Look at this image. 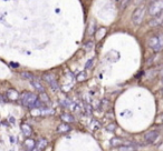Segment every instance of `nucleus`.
Segmentation results:
<instances>
[{"label":"nucleus","mask_w":163,"mask_h":151,"mask_svg":"<svg viewBox=\"0 0 163 151\" xmlns=\"http://www.w3.org/2000/svg\"><path fill=\"white\" fill-rule=\"evenodd\" d=\"M20 99H21L23 105L25 107L29 108V109H42V108H45V107H42L45 103L39 100V98L33 92H23Z\"/></svg>","instance_id":"f257e3e1"},{"label":"nucleus","mask_w":163,"mask_h":151,"mask_svg":"<svg viewBox=\"0 0 163 151\" xmlns=\"http://www.w3.org/2000/svg\"><path fill=\"white\" fill-rule=\"evenodd\" d=\"M35 147H36V142L33 139H26L25 141V148L27 150H35Z\"/></svg>","instance_id":"9b49d317"},{"label":"nucleus","mask_w":163,"mask_h":151,"mask_svg":"<svg viewBox=\"0 0 163 151\" xmlns=\"http://www.w3.org/2000/svg\"><path fill=\"white\" fill-rule=\"evenodd\" d=\"M161 81H162V83H163V76H162V79H161Z\"/></svg>","instance_id":"a878e982"},{"label":"nucleus","mask_w":163,"mask_h":151,"mask_svg":"<svg viewBox=\"0 0 163 151\" xmlns=\"http://www.w3.org/2000/svg\"><path fill=\"white\" fill-rule=\"evenodd\" d=\"M47 144H48V141H47L46 139H44V138H40V139H38L37 141H36V147H35V150H44V149H46Z\"/></svg>","instance_id":"6e6552de"},{"label":"nucleus","mask_w":163,"mask_h":151,"mask_svg":"<svg viewBox=\"0 0 163 151\" xmlns=\"http://www.w3.org/2000/svg\"><path fill=\"white\" fill-rule=\"evenodd\" d=\"M145 10L146 9H145L144 6H140V7H137V8L134 10V12L132 14V21H133L134 25L139 26V25L142 23L143 19H144Z\"/></svg>","instance_id":"7ed1b4c3"},{"label":"nucleus","mask_w":163,"mask_h":151,"mask_svg":"<svg viewBox=\"0 0 163 151\" xmlns=\"http://www.w3.org/2000/svg\"><path fill=\"white\" fill-rule=\"evenodd\" d=\"M130 1H131V0H123V2H122V5H121V8H122V9L126 8V6L130 4Z\"/></svg>","instance_id":"5701e85b"},{"label":"nucleus","mask_w":163,"mask_h":151,"mask_svg":"<svg viewBox=\"0 0 163 151\" xmlns=\"http://www.w3.org/2000/svg\"><path fill=\"white\" fill-rule=\"evenodd\" d=\"M20 128H21V131H23V133L25 134V136L29 137V136H31V134H33V129L30 128V126H28V124H23Z\"/></svg>","instance_id":"9d476101"},{"label":"nucleus","mask_w":163,"mask_h":151,"mask_svg":"<svg viewBox=\"0 0 163 151\" xmlns=\"http://www.w3.org/2000/svg\"><path fill=\"white\" fill-rule=\"evenodd\" d=\"M160 72H161V76H163V68L161 69V71H160Z\"/></svg>","instance_id":"b1692460"},{"label":"nucleus","mask_w":163,"mask_h":151,"mask_svg":"<svg viewBox=\"0 0 163 151\" xmlns=\"http://www.w3.org/2000/svg\"><path fill=\"white\" fill-rule=\"evenodd\" d=\"M161 11H163V0H156L152 2L149 7V14L151 16H155V14H160Z\"/></svg>","instance_id":"20e7f679"},{"label":"nucleus","mask_w":163,"mask_h":151,"mask_svg":"<svg viewBox=\"0 0 163 151\" xmlns=\"http://www.w3.org/2000/svg\"><path fill=\"white\" fill-rule=\"evenodd\" d=\"M159 137V132L158 131H155V130H151L149 132H146L144 134V139L146 142H149V143H153Z\"/></svg>","instance_id":"423d86ee"},{"label":"nucleus","mask_w":163,"mask_h":151,"mask_svg":"<svg viewBox=\"0 0 163 151\" xmlns=\"http://www.w3.org/2000/svg\"><path fill=\"white\" fill-rule=\"evenodd\" d=\"M163 22V11H161L160 14H155V17L153 19H151L150 21V26L151 27H154V26H158V25H161Z\"/></svg>","instance_id":"0eeeda50"},{"label":"nucleus","mask_w":163,"mask_h":151,"mask_svg":"<svg viewBox=\"0 0 163 151\" xmlns=\"http://www.w3.org/2000/svg\"><path fill=\"white\" fill-rule=\"evenodd\" d=\"M61 105H63L65 108H70V105H72V102L69 100H64L61 102Z\"/></svg>","instance_id":"412c9836"},{"label":"nucleus","mask_w":163,"mask_h":151,"mask_svg":"<svg viewBox=\"0 0 163 151\" xmlns=\"http://www.w3.org/2000/svg\"><path fill=\"white\" fill-rule=\"evenodd\" d=\"M105 33H106V29L105 28H99L96 30V39L97 40H101L103 37L105 36Z\"/></svg>","instance_id":"dca6fc26"},{"label":"nucleus","mask_w":163,"mask_h":151,"mask_svg":"<svg viewBox=\"0 0 163 151\" xmlns=\"http://www.w3.org/2000/svg\"><path fill=\"white\" fill-rule=\"evenodd\" d=\"M161 92H162V95H163V89H162V91H161Z\"/></svg>","instance_id":"cd10ccee"},{"label":"nucleus","mask_w":163,"mask_h":151,"mask_svg":"<svg viewBox=\"0 0 163 151\" xmlns=\"http://www.w3.org/2000/svg\"><path fill=\"white\" fill-rule=\"evenodd\" d=\"M141 1H142V0H136V2H141Z\"/></svg>","instance_id":"393cba45"},{"label":"nucleus","mask_w":163,"mask_h":151,"mask_svg":"<svg viewBox=\"0 0 163 151\" xmlns=\"http://www.w3.org/2000/svg\"><path fill=\"white\" fill-rule=\"evenodd\" d=\"M30 82H31V86L35 88V90H37L38 92H45V88H44V86L42 85L40 81H38L37 79L34 78L33 80H30Z\"/></svg>","instance_id":"1a4fd4ad"},{"label":"nucleus","mask_w":163,"mask_h":151,"mask_svg":"<svg viewBox=\"0 0 163 151\" xmlns=\"http://www.w3.org/2000/svg\"><path fill=\"white\" fill-rule=\"evenodd\" d=\"M39 100L42 101L44 103H49V97L46 92H39Z\"/></svg>","instance_id":"f3484780"},{"label":"nucleus","mask_w":163,"mask_h":151,"mask_svg":"<svg viewBox=\"0 0 163 151\" xmlns=\"http://www.w3.org/2000/svg\"><path fill=\"white\" fill-rule=\"evenodd\" d=\"M42 79L50 86V88L53 90H55V91L58 90V83H57L56 78H55V76H54L53 73H50V72L45 73V74L42 76Z\"/></svg>","instance_id":"39448f33"},{"label":"nucleus","mask_w":163,"mask_h":151,"mask_svg":"<svg viewBox=\"0 0 163 151\" xmlns=\"http://www.w3.org/2000/svg\"><path fill=\"white\" fill-rule=\"evenodd\" d=\"M69 130H70V126H68L67 122L61 124V126H58V128H57V131H58V132H61V133L68 132Z\"/></svg>","instance_id":"ddd939ff"},{"label":"nucleus","mask_w":163,"mask_h":151,"mask_svg":"<svg viewBox=\"0 0 163 151\" xmlns=\"http://www.w3.org/2000/svg\"><path fill=\"white\" fill-rule=\"evenodd\" d=\"M94 58H92V59L89 60L88 62H87V64H86V69H91L92 67H93V62H94Z\"/></svg>","instance_id":"4be33fe9"},{"label":"nucleus","mask_w":163,"mask_h":151,"mask_svg":"<svg viewBox=\"0 0 163 151\" xmlns=\"http://www.w3.org/2000/svg\"><path fill=\"white\" fill-rule=\"evenodd\" d=\"M161 25H162V26H163V22H162V23H161Z\"/></svg>","instance_id":"c85d7f7f"},{"label":"nucleus","mask_w":163,"mask_h":151,"mask_svg":"<svg viewBox=\"0 0 163 151\" xmlns=\"http://www.w3.org/2000/svg\"><path fill=\"white\" fill-rule=\"evenodd\" d=\"M20 74H21V77L25 79H28V80H33L34 79V76L29 72H21Z\"/></svg>","instance_id":"a211bd4d"},{"label":"nucleus","mask_w":163,"mask_h":151,"mask_svg":"<svg viewBox=\"0 0 163 151\" xmlns=\"http://www.w3.org/2000/svg\"><path fill=\"white\" fill-rule=\"evenodd\" d=\"M7 97H8V99H10V100H17L18 99V92L16 91V90H14V89H10V90H8V92H7Z\"/></svg>","instance_id":"f8f14e48"},{"label":"nucleus","mask_w":163,"mask_h":151,"mask_svg":"<svg viewBox=\"0 0 163 151\" xmlns=\"http://www.w3.org/2000/svg\"><path fill=\"white\" fill-rule=\"evenodd\" d=\"M94 47V42L93 41H88L85 43V50L86 51H91L92 49H93Z\"/></svg>","instance_id":"6ab92c4d"},{"label":"nucleus","mask_w":163,"mask_h":151,"mask_svg":"<svg viewBox=\"0 0 163 151\" xmlns=\"http://www.w3.org/2000/svg\"><path fill=\"white\" fill-rule=\"evenodd\" d=\"M149 46L151 49H153L155 52H159L163 49V35H158L150 38Z\"/></svg>","instance_id":"f03ea898"},{"label":"nucleus","mask_w":163,"mask_h":151,"mask_svg":"<svg viewBox=\"0 0 163 151\" xmlns=\"http://www.w3.org/2000/svg\"><path fill=\"white\" fill-rule=\"evenodd\" d=\"M111 143H112V146H121V144H124L125 143V141L122 139V138H118V137H115L113 138L112 140H111Z\"/></svg>","instance_id":"4468645a"},{"label":"nucleus","mask_w":163,"mask_h":151,"mask_svg":"<svg viewBox=\"0 0 163 151\" xmlns=\"http://www.w3.org/2000/svg\"><path fill=\"white\" fill-rule=\"evenodd\" d=\"M161 117H162V122H163V115H162V116H161Z\"/></svg>","instance_id":"bb28decb"},{"label":"nucleus","mask_w":163,"mask_h":151,"mask_svg":"<svg viewBox=\"0 0 163 151\" xmlns=\"http://www.w3.org/2000/svg\"><path fill=\"white\" fill-rule=\"evenodd\" d=\"M61 119L64 121V122H67V124H70V122H74V118L72 117L68 113H63L61 116Z\"/></svg>","instance_id":"2eb2a0df"},{"label":"nucleus","mask_w":163,"mask_h":151,"mask_svg":"<svg viewBox=\"0 0 163 151\" xmlns=\"http://www.w3.org/2000/svg\"><path fill=\"white\" fill-rule=\"evenodd\" d=\"M106 129L108 130V131H115V129H116V124H110L108 126H106Z\"/></svg>","instance_id":"aec40b11"}]
</instances>
